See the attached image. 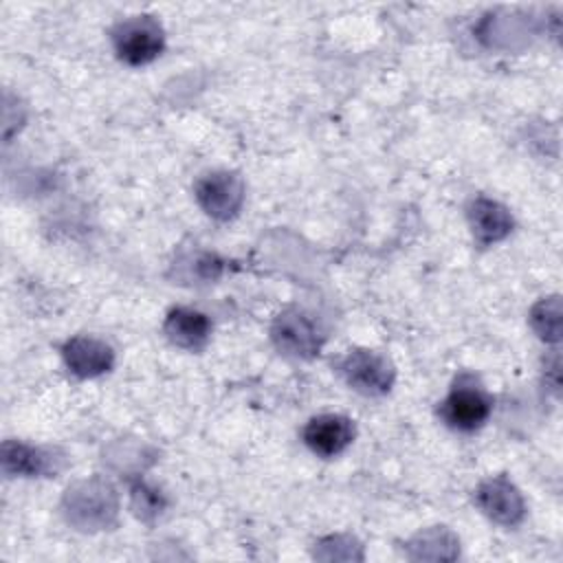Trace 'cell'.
<instances>
[{
  "mask_svg": "<svg viewBox=\"0 0 563 563\" xmlns=\"http://www.w3.org/2000/svg\"><path fill=\"white\" fill-rule=\"evenodd\" d=\"M271 339L279 352L297 358H308L317 354L321 345L317 328L299 310H284L271 328Z\"/></svg>",
  "mask_w": 563,
  "mask_h": 563,
  "instance_id": "5b68a950",
  "label": "cell"
},
{
  "mask_svg": "<svg viewBox=\"0 0 563 563\" xmlns=\"http://www.w3.org/2000/svg\"><path fill=\"white\" fill-rule=\"evenodd\" d=\"M117 57L130 66H143L163 51V29L152 15H132L112 29Z\"/></svg>",
  "mask_w": 563,
  "mask_h": 563,
  "instance_id": "7a4b0ae2",
  "label": "cell"
},
{
  "mask_svg": "<svg viewBox=\"0 0 563 563\" xmlns=\"http://www.w3.org/2000/svg\"><path fill=\"white\" fill-rule=\"evenodd\" d=\"M196 200L198 205L216 220H229L238 213L242 205V180L231 172H211L196 180Z\"/></svg>",
  "mask_w": 563,
  "mask_h": 563,
  "instance_id": "277c9868",
  "label": "cell"
},
{
  "mask_svg": "<svg viewBox=\"0 0 563 563\" xmlns=\"http://www.w3.org/2000/svg\"><path fill=\"white\" fill-rule=\"evenodd\" d=\"M163 330L174 345L185 350H200L209 341L211 321L207 314L194 308H174L169 310Z\"/></svg>",
  "mask_w": 563,
  "mask_h": 563,
  "instance_id": "30bf717a",
  "label": "cell"
},
{
  "mask_svg": "<svg viewBox=\"0 0 563 563\" xmlns=\"http://www.w3.org/2000/svg\"><path fill=\"white\" fill-rule=\"evenodd\" d=\"M354 422L339 413H321L308 420L303 427V442L321 457H334L343 453L354 440Z\"/></svg>",
  "mask_w": 563,
  "mask_h": 563,
  "instance_id": "8992f818",
  "label": "cell"
},
{
  "mask_svg": "<svg viewBox=\"0 0 563 563\" xmlns=\"http://www.w3.org/2000/svg\"><path fill=\"white\" fill-rule=\"evenodd\" d=\"M339 369L345 383L365 396H383L394 383L391 363L372 350H350Z\"/></svg>",
  "mask_w": 563,
  "mask_h": 563,
  "instance_id": "3957f363",
  "label": "cell"
},
{
  "mask_svg": "<svg viewBox=\"0 0 563 563\" xmlns=\"http://www.w3.org/2000/svg\"><path fill=\"white\" fill-rule=\"evenodd\" d=\"M55 462L57 457H53V453L44 449H35L13 440H7L2 444V466L9 475H26V477L48 475L57 471Z\"/></svg>",
  "mask_w": 563,
  "mask_h": 563,
  "instance_id": "8fae6325",
  "label": "cell"
},
{
  "mask_svg": "<svg viewBox=\"0 0 563 563\" xmlns=\"http://www.w3.org/2000/svg\"><path fill=\"white\" fill-rule=\"evenodd\" d=\"M62 356L68 369L79 378H95L108 372L114 363V352L108 343L95 336H73L64 343Z\"/></svg>",
  "mask_w": 563,
  "mask_h": 563,
  "instance_id": "ba28073f",
  "label": "cell"
},
{
  "mask_svg": "<svg viewBox=\"0 0 563 563\" xmlns=\"http://www.w3.org/2000/svg\"><path fill=\"white\" fill-rule=\"evenodd\" d=\"M475 501L486 517L501 526L519 523L526 510L519 490L504 475L482 482L475 493Z\"/></svg>",
  "mask_w": 563,
  "mask_h": 563,
  "instance_id": "52a82bcc",
  "label": "cell"
},
{
  "mask_svg": "<svg viewBox=\"0 0 563 563\" xmlns=\"http://www.w3.org/2000/svg\"><path fill=\"white\" fill-rule=\"evenodd\" d=\"M530 321L541 339L559 341L561 339V301H559V297L541 299L532 308Z\"/></svg>",
  "mask_w": 563,
  "mask_h": 563,
  "instance_id": "7c38bea8",
  "label": "cell"
},
{
  "mask_svg": "<svg viewBox=\"0 0 563 563\" xmlns=\"http://www.w3.org/2000/svg\"><path fill=\"white\" fill-rule=\"evenodd\" d=\"M468 224L477 244L488 246L512 231V216L504 205L490 198H475L468 207Z\"/></svg>",
  "mask_w": 563,
  "mask_h": 563,
  "instance_id": "9c48e42d",
  "label": "cell"
},
{
  "mask_svg": "<svg viewBox=\"0 0 563 563\" xmlns=\"http://www.w3.org/2000/svg\"><path fill=\"white\" fill-rule=\"evenodd\" d=\"M134 499H141V510H139V515L141 517H145L147 512H152V515H156L158 510H161V501H158V497L154 495V490H145L143 486L141 488H134Z\"/></svg>",
  "mask_w": 563,
  "mask_h": 563,
  "instance_id": "4fadbf2b",
  "label": "cell"
},
{
  "mask_svg": "<svg viewBox=\"0 0 563 563\" xmlns=\"http://www.w3.org/2000/svg\"><path fill=\"white\" fill-rule=\"evenodd\" d=\"M490 407L493 400L475 376L462 374L440 402V418L455 431H475L488 420Z\"/></svg>",
  "mask_w": 563,
  "mask_h": 563,
  "instance_id": "6da1fadb",
  "label": "cell"
}]
</instances>
